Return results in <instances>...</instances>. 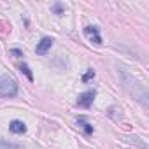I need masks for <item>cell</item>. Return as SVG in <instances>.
I'll use <instances>...</instances> for the list:
<instances>
[{
    "label": "cell",
    "instance_id": "cell-11",
    "mask_svg": "<svg viewBox=\"0 0 149 149\" xmlns=\"http://www.w3.org/2000/svg\"><path fill=\"white\" fill-rule=\"evenodd\" d=\"M11 53H13V54H16V56H23V53H21L19 49H13Z\"/></svg>",
    "mask_w": 149,
    "mask_h": 149
},
{
    "label": "cell",
    "instance_id": "cell-1",
    "mask_svg": "<svg viewBox=\"0 0 149 149\" xmlns=\"http://www.w3.org/2000/svg\"><path fill=\"white\" fill-rule=\"evenodd\" d=\"M119 77H121V83L123 86L128 90V93L132 97H135V100H139L144 107H147V100H149V93H147V88L144 83H140L139 79H135L132 74H128L125 68H119Z\"/></svg>",
    "mask_w": 149,
    "mask_h": 149
},
{
    "label": "cell",
    "instance_id": "cell-12",
    "mask_svg": "<svg viewBox=\"0 0 149 149\" xmlns=\"http://www.w3.org/2000/svg\"><path fill=\"white\" fill-rule=\"evenodd\" d=\"M54 11H56V13H61V6L56 4V6H54Z\"/></svg>",
    "mask_w": 149,
    "mask_h": 149
},
{
    "label": "cell",
    "instance_id": "cell-9",
    "mask_svg": "<svg viewBox=\"0 0 149 149\" xmlns=\"http://www.w3.org/2000/svg\"><path fill=\"white\" fill-rule=\"evenodd\" d=\"M19 68H21V72H25V74H26V77H28L30 81H33V74L30 72V68H28V65H26V63H23Z\"/></svg>",
    "mask_w": 149,
    "mask_h": 149
},
{
    "label": "cell",
    "instance_id": "cell-4",
    "mask_svg": "<svg viewBox=\"0 0 149 149\" xmlns=\"http://www.w3.org/2000/svg\"><path fill=\"white\" fill-rule=\"evenodd\" d=\"M84 35L88 37V40L95 46H102V37L98 33V28L97 26H86L84 28Z\"/></svg>",
    "mask_w": 149,
    "mask_h": 149
},
{
    "label": "cell",
    "instance_id": "cell-10",
    "mask_svg": "<svg viewBox=\"0 0 149 149\" xmlns=\"http://www.w3.org/2000/svg\"><path fill=\"white\" fill-rule=\"evenodd\" d=\"M93 76H95V72H93V70H91V68H90V70H88V74H86V76H84V77H83V81H84V83H86V81H90V79H91V77H93Z\"/></svg>",
    "mask_w": 149,
    "mask_h": 149
},
{
    "label": "cell",
    "instance_id": "cell-5",
    "mask_svg": "<svg viewBox=\"0 0 149 149\" xmlns=\"http://www.w3.org/2000/svg\"><path fill=\"white\" fill-rule=\"evenodd\" d=\"M53 42H54V40H53L51 37H44V39H42V40L37 44V47H35V53H37V54H46V53L51 49Z\"/></svg>",
    "mask_w": 149,
    "mask_h": 149
},
{
    "label": "cell",
    "instance_id": "cell-8",
    "mask_svg": "<svg viewBox=\"0 0 149 149\" xmlns=\"http://www.w3.org/2000/svg\"><path fill=\"white\" fill-rule=\"evenodd\" d=\"M0 149H21V147L16 146V144H11V142L4 140V139H0Z\"/></svg>",
    "mask_w": 149,
    "mask_h": 149
},
{
    "label": "cell",
    "instance_id": "cell-6",
    "mask_svg": "<svg viewBox=\"0 0 149 149\" xmlns=\"http://www.w3.org/2000/svg\"><path fill=\"white\" fill-rule=\"evenodd\" d=\"M9 130H11L13 133H25V132H26V126H25V123H23V121L14 119V121H11Z\"/></svg>",
    "mask_w": 149,
    "mask_h": 149
},
{
    "label": "cell",
    "instance_id": "cell-2",
    "mask_svg": "<svg viewBox=\"0 0 149 149\" xmlns=\"http://www.w3.org/2000/svg\"><path fill=\"white\" fill-rule=\"evenodd\" d=\"M18 95V81L11 76L0 77V97L2 98H13Z\"/></svg>",
    "mask_w": 149,
    "mask_h": 149
},
{
    "label": "cell",
    "instance_id": "cell-3",
    "mask_svg": "<svg viewBox=\"0 0 149 149\" xmlns=\"http://www.w3.org/2000/svg\"><path fill=\"white\" fill-rule=\"evenodd\" d=\"M95 95H97V91H95V90H88V91L81 93V95H79V98H77V105H79V107H83V109H90V107H91V104H93V100H95Z\"/></svg>",
    "mask_w": 149,
    "mask_h": 149
},
{
    "label": "cell",
    "instance_id": "cell-7",
    "mask_svg": "<svg viewBox=\"0 0 149 149\" xmlns=\"http://www.w3.org/2000/svg\"><path fill=\"white\" fill-rule=\"evenodd\" d=\"M77 125H79V128H81V130H84V133H88V135L93 132V126H91L90 123H86V121H84V118H79V119H77Z\"/></svg>",
    "mask_w": 149,
    "mask_h": 149
}]
</instances>
